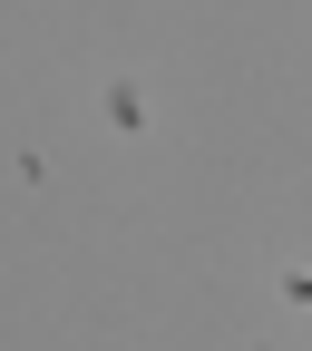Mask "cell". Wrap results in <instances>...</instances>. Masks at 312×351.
<instances>
[{"instance_id":"2","label":"cell","mask_w":312,"mask_h":351,"mask_svg":"<svg viewBox=\"0 0 312 351\" xmlns=\"http://www.w3.org/2000/svg\"><path fill=\"white\" fill-rule=\"evenodd\" d=\"M274 293L293 302V313H312V263H293V274H274Z\"/></svg>"},{"instance_id":"1","label":"cell","mask_w":312,"mask_h":351,"mask_svg":"<svg viewBox=\"0 0 312 351\" xmlns=\"http://www.w3.org/2000/svg\"><path fill=\"white\" fill-rule=\"evenodd\" d=\"M98 117H108V137H156V98H147V78H108V88H98Z\"/></svg>"}]
</instances>
